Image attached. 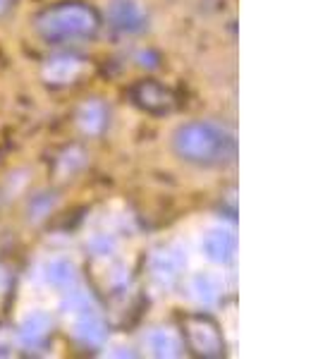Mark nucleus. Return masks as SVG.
I'll use <instances>...</instances> for the list:
<instances>
[{
  "label": "nucleus",
  "mask_w": 318,
  "mask_h": 359,
  "mask_svg": "<svg viewBox=\"0 0 318 359\" xmlns=\"http://www.w3.org/2000/svg\"><path fill=\"white\" fill-rule=\"evenodd\" d=\"M175 149L189 163H225L235 156V137L221 125L189 123L177 130Z\"/></svg>",
  "instance_id": "f257e3e1"
},
{
  "label": "nucleus",
  "mask_w": 318,
  "mask_h": 359,
  "mask_svg": "<svg viewBox=\"0 0 318 359\" xmlns=\"http://www.w3.org/2000/svg\"><path fill=\"white\" fill-rule=\"evenodd\" d=\"M39 32L46 39H79L96 32V15L82 5H62L39 17Z\"/></svg>",
  "instance_id": "f03ea898"
},
{
  "label": "nucleus",
  "mask_w": 318,
  "mask_h": 359,
  "mask_svg": "<svg viewBox=\"0 0 318 359\" xmlns=\"http://www.w3.org/2000/svg\"><path fill=\"white\" fill-rule=\"evenodd\" d=\"M67 314L72 316V333L84 345H101L106 338V323L98 314L94 299L86 292H69L65 302Z\"/></svg>",
  "instance_id": "7ed1b4c3"
},
{
  "label": "nucleus",
  "mask_w": 318,
  "mask_h": 359,
  "mask_svg": "<svg viewBox=\"0 0 318 359\" xmlns=\"http://www.w3.org/2000/svg\"><path fill=\"white\" fill-rule=\"evenodd\" d=\"M201 252L211 264L230 266L237 259V235L228 225H213L201 240Z\"/></svg>",
  "instance_id": "20e7f679"
},
{
  "label": "nucleus",
  "mask_w": 318,
  "mask_h": 359,
  "mask_svg": "<svg viewBox=\"0 0 318 359\" xmlns=\"http://www.w3.org/2000/svg\"><path fill=\"white\" fill-rule=\"evenodd\" d=\"M187 335H189V343L199 355L204 357H218L223 352V340L221 333L216 331L211 321H204V318H192L187 323Z\"/></svg>",
  "instance_id": "39448f33"
},
{
  "label": "nucleus",
  "mask_w": 318,
  "mask_h": 359,
  "mask_svg": "<svg viewBox=\"0 0 318 359\" xmlns=\"http://www.w3.org/2000/svg\"><path fill=\"white\" fill-rule=\"evenodd\" d=\"M184 269V257L180 254V249H158L151 257V273L158 278L160 283H172Z\"/></svg>",
  "instance_id": "423d86ee"
},
{
  "label": "nucleus",
  "mask_w": 318,
  "mask_h": 359,
  "mask_svg": "<svg viewBox=\"0 0 318 359\" xmlns=\"http://www.w3.org/2000/svg\"><path fill=\"white\" fill-rule=\"evenodd\" d=\"M223 290H225V285H223L221 276L208 273V271H201V273L192 276V280H189V292H192V297L196 302L204 306L216 304L218 299H221Z\"/></svg>",
  "instance_id": "0eeeda50"
},
{
  "label": "nucleus",
  "mask_w": 318,
  "mask_h": 359,
  "mask_svg": "<svg viewBox=\"0 0 318 359\" xmlns=\"http://www.w3.org/2000/svg\"><path fill=\"white\" fill-rule=\"evenodd\" d=\"M111 20L123 32H139L144 27V10L137 0H113L111 3Z\"/></svg>",
  "instance_id": "6e6552de"
},
{
  "label": "nucleus",
  "mask_w": 318,
  "mask_h": 359,
  "mask_svg": "<svg viewBox=\"0 0 318 359\" xmlns=\"http://www.w3.org/2000/svg\"><path fill=\"white\" fill-rule=\"evenodd\" d=\"M41 278L46 280V285L57 287V290H69L74 285L77 271H74V264L67 262V259H48L41 269Z\"/></svg>",
  "instance_id": "1a4fd4ad"
},
{
  "label": "nucleus",
  "mask_w": 318,
  "mask_h": 359,
  "mask_svg": "<svg viewBox=\"0 0 318 359\" xmlns=\"http://www.w3.org/2000/svg\"><path fill=\"white\" fill-rule=\"evenodd\" d=\"M82 72V62L72 55H57L50 57L43 67V77L46 82H53V84H67L72 82L77 74Z\"/></svg>",
  "instance_id": "9d476101"
},
{
  "label": "nucleus",
  "mask_w": 318,
  "mask_h": 359,
  "mask_svg": "<svg viewBox=\"0 0 318 359\" xmlns=\"http://www.w3.org/2000/svg\"><path fill=\"white\" fill-rule=\"evenodd\" d=\"M146 345L153 357H180L182 340L172 328H153L146 338Z\"/></svg>",
  "instance_id": "9b49d317"
},
{
  "label": "nucleus",
  "mask_w": 318,
  "mask_h": 359,
  "mask_svg": "<svg viewBox=\"0 0 318 359\" xmlns=\"http://www.w3.org/2000/svg\"><path fill=\"white\" fill-rule=\"evenodd\" d=\"M50 331V316L46 311H34L20 326V338L25 345H41Z\"/></svg>",
  "instance_id": "f8f14e48"
},
{
  "label": "nucleus",
  "mask_w": 318,
  "mask_h": 359,
  "mask_svg": "<svg viewBox=\"0 0 318 359\" xmlns=\"http://www.w3.org/2000/svg\"><path fill=\"white\" fill-rule=\"evenodd\" d=\"M77 123L86 135H98L106 125V108L98 101H86L77 113Z\"/></svg>",
  "instance_id": "ddd939ff"
},
{
  "label": "nucleus",
  "mask_w": 318,
  "mask_h": 359,
  "mask_svg": "<svg viewBox=\"0 0 318 359\" xmlns=\"http://www.w3.org/2000/svg\"><path fill=\"white\" fill-rule=\"evenodd\" d=\"M137 96H139V103H141V106H146V108H151V111H167V108L172 106V96L167 94L165 89L155 86V84L139 86Z\"/></svg>",
  "instance_id": "4468645a"
},
{
  "label": "nucleus",
  "mask_w": 318,
  "mask_h": 359,
  "mask_svg": "<svg viewBox=\"0 0 318 359\" xmlns=\"http://www.w3.org/2000/svg\"><path fill=\"white\" fill-rule=\"evenodd\" d=\"M91 245H94V249H96L98 254H108V252H113V249H115V242L111 240V237H106V235L96 237Z\"/></svg>",
  "instance_id": "2eb2a0df"
},
{
  "label": "nucleus",
  "mask_w": 318,
  "mask_h": 359,
  "mask_svg": "<svg viewBox=\"0 0 318 359\" xmlns=\"http://www.w3.org/2000/svg\"><path fill=\"white\" fill-rule=\"evenodd\" d=\"M5 8H8V0H0V13H3Z\"/></svg>",
  "instance_id": "dca6fc26"
}]
</instances>
